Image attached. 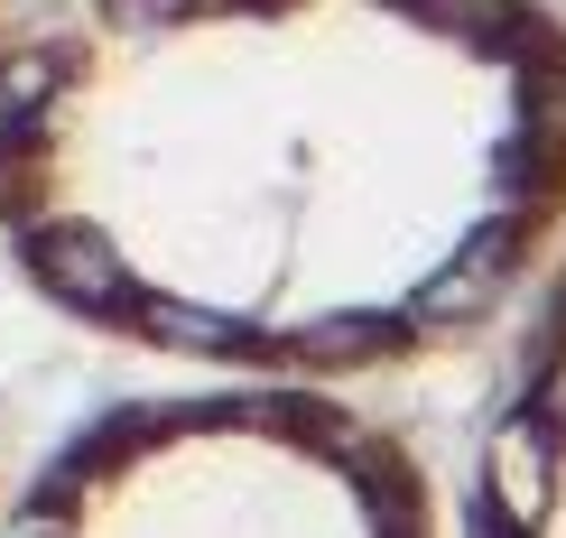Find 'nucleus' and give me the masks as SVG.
<instances>
[{"label": "nucleus", "mask_w": 566, "mask_h": 538, "mask_svg": "<svg viewBox=\"0 0 566 538\" xmlns=\"http://www.w3.org/2000/svg\"><path fill=\"white\" fill-rule=\"evenodd\" d=\"M521 297V344L474 436L464 538H566V242Z\"/></svg>", "instance_id": "3"}, {"label": "nucleus", "mask_w": 566, "mask_h": 538, "mask_svg": "<svg viewBox=\"0 0 566 538\" xmlns=\"http://www.w3.org/2000/svg\"><path fill=\"white\" fill-rule=\"evenodd\" d=\"M0 538H446L418 446L297 371H196L56 436Z\"/></svg>", "instance_id": "2"}, {"label": "nucleus", "mask_w": 566, "mask_h": 538, "mask_svg": "<svg viewBox=\"0 0 566 538\" xmlns=\"http://www.w3.org/2000/svg\"><path fill=\"white\" fill-rule=\"evenodd\" d=\"M557 242V0H0V251L130 354L399 371Z\"/></svg>", "instance_id": "1"}]
</instances>
